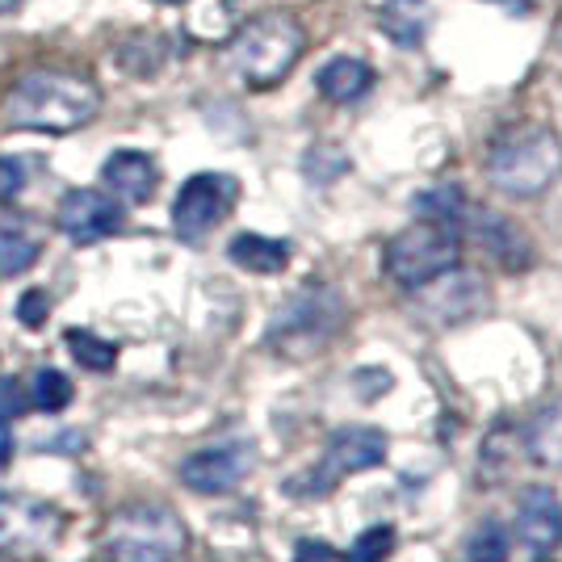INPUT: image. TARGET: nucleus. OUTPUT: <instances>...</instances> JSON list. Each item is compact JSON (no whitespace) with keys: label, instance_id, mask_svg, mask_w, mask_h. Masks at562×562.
Segmentation results:
<instances>
[{"label":"nucleus","instance_id":"f257e3e1","mask_svg":"<svg viewBox=\"0 0 562 562\" xmlns=\"http://www.w3.org/2000/svg\"><path fill=\"white\" fill-rule=\"evenodd\" d=\"M101 114V89L89 76L68 68L25 71L4 101V122L13 131H43L68 135L76 126H89Z\"/></svg>","mask_w":562,"mask_h":562},{"label":"nucleus","instance_id":"f03ea898","mask_svg":"<svg viewBox=\"0 0 562 562\" xmlns=\"http://www.w3.org/2000/svg\"><path fill=\"white\" fill-rule=\"evenodd\" d=\"M562 147L546 122H520L487 151V181L508 198H538L559 177Z\"/></svg>","mask_w":562,"mask_h":562},{"label":"nucleus","instance_id":"7ed1b4c3","mask_svg":"<svg viewBox=\"0 0 562 562\" xmlns=\"http://www.w3.org/2000/svg\"><path fill=\"white\" fill-rule=\"evenodd\" d=\"M303 47L306 34L299 18H290L281 9H269V13H257L248 25H239V34L232 38V68L252 89H273L299 64Z\"/></svg>","mask_w":562,"mask_h":562},{"label":"nucleus","instance_id":"20e7f679","mask_svg":"<svg viewBox=\"0 0 562 562\" xmlns=\"http://www.w3.org/2000/svg\"><path fill=\"white\" fill-rule=\"evenodd\" d=\"M345 324V303L331 285H306L299 294H290L285 303L273 311L269 328H265V345L290 357V361H306L315 352L331 345V336Z\"/></svg>","mask_w":562,"mask_h":562},{"label":"nucleus","instance_id":"39448f33","mask_svg":"<svg viewBox=\"0 0 562 562\" xmlns=\"http://www.w3.org/2000/svg\"><path fill=\"white\" fill-rule=\"evenodd\" d=\"M181 550H186V525L165 504L122 508L101 533L105 562H177Z\"/></svg>","mask_w":562,"mask_h":562},{"label":"nucleus","instance_id":"423d86ee","mask_svg":"<svg viewBox=\"0 0 562 562\" xmlns=\"http://www.w3.org/2000/svg\"><path fill=\"white\" fill-rule=\"evenodd\" d=\"M458 257H462V232L449 223L420 218L386 244L382 265H386L391 281H398L403 290H420L432 278H441L446 269H453Z\"/></svg>","mask_w":562,"mask_h":562},{"label":"nucleus","instance_id":"0eeeda50","mask_svg":"<svg viewBox=\"0 0 562 562\" xmlns=\"http://www.w3.org/2000/svg\"><path fill=\"white\" fill-rule=\"evenodd\" d=\"M386 462V437L370 428V424H345L328 437L324 449V462L315 470H306L299 479H290V495H328L336 492V483L345 474H361V470H374Z\"/></svg>","mask_w":562,"mask_h":562},{"label":"nucleus","instance_id":"6e6552de","mask_svg":"<svg viewBox=\"0 0 562 562\" xmlns=\"http://www.w3.org/2000/svg\"><path fill=\"white\" fill-rule=\"evenodd\" d=\"M59 533H64V516L55 504L30 499V495L0 499V554H9V559L47 554Z\"/></svg>","mask_w":562,"mask_h":562},{"label":"nucleus","instance_id":"1a4fd4ad","mask_svg":"<svg viewBox=\"0 0 562 562\" xmlns=\"http://www.w3.org/2000/svg\"><path fill=\"white\" fill-rule=\"evenodd\" d=\"M235 202H239V181L235 177H227V172H198L181 186L177 202H172V227H177L181 239H202L232 214Z\"/></svg>","mask_w":562,"mask_h":562},{"label":"nucleus","instance_id":"9d476101","mask_svg":"<svg viewBox=\"0 0 562 562\" xmlns=\"http://www.w3.org/2000/svg\"><path fill=\"white\" fill-rule=\"evenodd\" d=\"M252 462H257V453L244 441L198 449L193 458L181 462V483L198 495H227L239 487V479L252 470Z\"/></svg>","mask_w":562,"mask_h":562},{"label":"nucleus","instance_id":"9b49d317","mask_svg":"<svg viewBox=\"0 0 562 562\" xmlns=\"http://www.w3.org/2000/svg\"><path fill=\"white\" fill-rule=\"evenodd\" d=\"M122 227V211L101 189H68L59 202V232L71 244H97Z\"/></svg>","mask_w":562,"mask_h":562},{"label":"nucleus","instance_id":"f8f14e48","mask_svg":"<svg viewBox=\"0 0 562 562\" xmlns=\"http://www.w3.org/2000/svg\"><path fill=\"white\" fill-rule=\"evenodd\" d=\"M428 315H437L441 324H458V319H470L487 306V285L479 273H467V269H446L441 278H432L428 285L416 290Z\"/></svg>","mask_w":562,"mask_h":562},{"label":"nucleus","instance_id":"ddd939ff","mask_svg":"<svg viewBox=\"0 0 562 562\" xmlns=\"http://www.w3.org/2000/svg\"><path fill=\"white\" fill-rule=\"evenodd\" d=\"M516 538L533 550H550L562 541V499L550 487H529L516 508Z\"/></svg>","mask_w":562,"mask_h":562},{"label":"nucleus","instance_id":"4468645a","mask_svg":"<svg viewBox=\"0 0 562 562\" xmlns=\"http://www.w3.org/2000/svg\"><path fill=\"white\" fill-rule=\"evenodd\" d=\"M101 181L114 198L131 202V206H143V202H151L160 172H156V160L143 156V151H114L101 168Z\"/></svg>","mask_w":562,"mask_h":562},{"label":"nucleus","instance_id":"2eb2a0df","mask_svg":"<svg viewBox=\"0 0 562 562\" xmlns=\"http://www.w3.org/2000/svg\"><path fill=\"white\" fill-rule=\"evenodd\" d=\"M319 93L336 101V105H349V101H361V97L374 89V68L366 59H349V55H336L328 59L319 76H315Z\"/></svg>","mask_w":562,"mask_h":562},{"label":"nucleus","instance_id":"dca6fc26","mask_svg":"<svg viewBox=\"0 0 562 562\" xmlns=\"http://www.w3.org/2000/svg\"><path fill=\"white\" fill-rule=\"evenodd\" d=\"M378 25L395 47H420L432 25V4L428 0H382Z\"/></svg>","mask_w":562,"mask_h":562},{"label":"nucleus","instance_id":"f3484780","mask_svg":"<svg viewBox=\"0 0 562 562\" xmlns=\"http://www.w3.org/2000/svg\"><path fill=\"white\" fill-rule=\"evenodd\" d=\"M227 257H232L239 269L257 273V278H273V273H281V269L290 265V244H285V239L257 235V232H239L232 244H227Z\"/></svg>","mask_w":562,"mask_h":562},{"label":"nucleus","instance_id":"a211bd4d","mask_svg":"<svg viewBox=\"0 0 562 562\" xmlns=\"http://www.w3.org/2000/svg\"><path fill=\"white\" fill-rule=\"evenodd\" d=\"M525 446H529L533 462H541V467H562V403L533 416Z\"/></svg>","mask_w":562,"mask_h":562},{"label":"nucleus","instance_id":"6ab92c4d","mask_svg":"<svg viewBox=\"0 0 562 562\" xmlns=\"http://www.w3.org/2000/svg\"><path fill=\"white\" fill-rule=\"evenodd\" d=\"M165 38L160 34H151V30H143V34H135L126 47L117 50V64H122V71H131V76H156V71L165 68Z\"/></svg>","mask_w":562,"mask_h":562},{"label":"nucleus","instance_id":"aec40b11","mask_svg":"<svg viewBox=\"0 0 562 562\" xmlns=\"http://www.w3.org/2000/svg\"><path fill=\"white\" fill-rule=\"evenodd\" d=\"M64 345H68V352L85 366V370H93V374H105V370H114L117 361V349L110 345V340H101L97 331L89 328H68L64 331Z\"/></svg>","mask_w":562,"mask_h":562},{"label":"nucleus","instance_id":"412c9836","mask_svg":"<svg viewBox=\"0 0 562 562\" xmlns=\"http://www.w3.org/2000/svg\"><path fill=\"white\" fill-rule=\"evenodd\" d=\"M43 252V244L34 235L18 232V227H0V278H18L25 273Z\"/></svg>","mask_w":562,"mask_h":562},{"label":"nucleus","instance_id":"4be33fe9","mask_svg":"<svg viewBox=\"0 0 562 562\" xmlns=\"http://www.w3.org/2000/svg\"><path fill=\"white\" fill-rule=\"evenodd\" d=\"M416 211H420V218H432V223H449V227H458V223H462V214H467V193H462L458 186L424 189L420 198H416Z\"/></svg>","mask_w":562,"mask_h":562},{"label":"nucleus","instance_id":"5701e85b","mask_svg":"<svg viewBox=\"0 0 562 562\" xmlns=\"http://www.w3.org/2000/svg\"><path fill=\"white\" fill-rule=\"evenodd\" d=\"M395 546H398L395 525H370L366 533H357V541H352L340 559L345 562H386L391 554H395Z\"/></svg>","mask_w":562,"mask_h":562},{"label":"nucleus","instance_id":"b1692460","mask_svg":"<svg viewBox=\"0 0 562 562\" xmlns=\"http://www.w3.org/2000/svg\"><path fill=\"white\" fill-rule=\"evenodd\" d=\"M76 395V386L68 382V374H59V370H38L34 374V386H30V403L38 407V412H64Z\"/></svg>","mask_w":562,"mask_h":562},{"label":"nucleus","instance_id":"393cba45","mask_svg":"<svg viewBox=\"0 0 562 562\" xmlns=\"http://www.w3.org/2000/svg\"><path fill=\"white\" fill-rule=\"evenodd\" d=\"M462 562H508V538L499 525H483L479 533H470Z\"/></svg>","mask_w":562,"mask_h":562},{"label":"nucleus","instance_id":"a878e982","mask_svg":"<svg viewBox=\"0 0 562 562\" xmlns=\"http://www.w3.org/2000/svg\"><path fill=\"white\" fill-rule=\"evenodd\" d=\"M47 315H50L47 290H25L22 299H18V319H22V328H43Z\"/></svg>","mask_w":562,"mask_h":562},{"label":"nucleus","instance_id":"bb28decb","mask_svg":"<svg viewBox=\"0 0 562 562\" xmlns=\"http://www.w3.org/2000/svg\"><path fill=\"white\" fill-rule=\"evenodd\" d=\"M22 412H25L22 382H18V378H9V374H0V424L18 420Z\"/></svg>","mask_w":562,"mask_h":562},{"label":"nucleus","instance_id":"cd10ccee","mask_svg":"<svg viewBox=\"0 0 562 562\" xmlns=\"http://www.w3.org/2000/svg\"><path fill=\"white\" fill-rule=\"evenodd\" d=\"M25 189V168L13 156H0V202H13Z\"/></svg>","mask_w":562,"mask_h":562},{"label":"nucleus","instance_id":"c85d7f7f","mask_svg":"<svg viewBox=\"0 0 562 562\" xmlns=\"http://www.w3.org/2000/svg\"><path fill=\"white\" fill-rule=\"evenodd\" d=\"M294 562H345L336 550H331L328 541L319 538H303L299 546H294Z\"/></svg>","mask_w":562,"mask_h":562},{"label":"nucleus","instance_id":"c756f323","mask_svg":"<svg viewBox=\"0 0 562 562\" xmlns=\"http://www.w3.org/2000/svg\"><path fill=\"white\" fill-rule=\"evenodd\" d=\"M13 458V432H9V424H0V467Z\"/></svg>","mask_w":562,"mask_h":562},{"label":"nucleus","instance_id":"7c9ffc66","mask_svg":"<svg viewBox=\"0 0 562 562\" xmlns=\"http://www.w3.org/2000/svg\"><path fill=\"white\" fill-rule=\"evenodd\" d=\"M495 4H504L508 13H533V4H538V0H495Z\"/></svg>","mask_w":562,"mask_h":562},{"label":"nucleus","instance_id":"2f4dec72","mask_svg":"<svg viewBox=\"0 0 562 562\" xmlns=\"http://www.w3.org/2000/svg\"><path fill=\"white\" fill-rule=\"evenodd\" d=\"M18 4H22V0H0V13H13Z\"/></svg>","mask_w":562,"mask_h":562},{"label":"nucleus","instance_id":"473e14b6","mask_svg":"<svg viewBox=\"0 0 562 562\" xmlns=\"http://www.w3.org/2000/svg\"><path fill=\"white\" fill-rule=\"evenodd\" d=\"M160 4H186V0H160Z\"/></svg>","mask_w":562,"mask_h":562},{"label":"nucleus","instance_id":"72a5a7b5","mask_svg":"<svg viewBox=\"0 0 562 562\" xmlns=\"http://www.w3.org/2000/svg\"><path fill=\"white\" fill-rule=\"evenodd\" d=\"M541 562H546V559H541Z\"/></svg>","mask_w":562,"mask_h":562}]
</instances>
